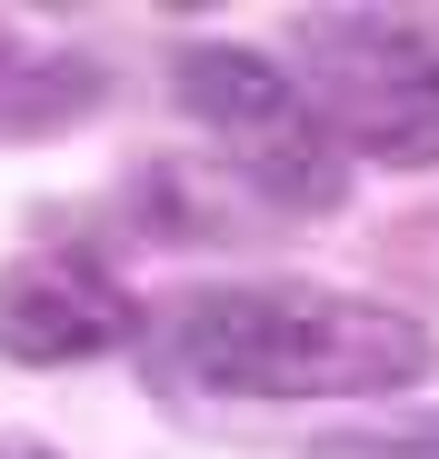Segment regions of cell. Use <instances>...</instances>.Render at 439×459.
Masks as SVG:
<instances>
[{"label": "cell", "instance_id": "cell-1", "mask_svg": "<svg viewBox=\"0 0 439 459\" xmlns=\"http://www.w3.org/2000/svg\"><path fill=\"white\" fill-rule=\"evenodd\" d=\"M151 369L190 400H400L439 369V330L320 280H210L151 330Z\"/></svg>", "mask_w": 439, "mask_h": 459}, {"label": "cell", "instance_id": "cell-2", "mask_svg": "<svg viewBox=\"0 0 439 459\" xmlns=\"http://www.w3.org/2000/svg\"><path fill=\"white\" fill-rule=\"evenodd\" d=\"M289 81L340 160L439 170V30L409 11H300Z\"/></svg>", "mask_w": 439, "mask_h": 459}, {"label": "cell", "instance_id": "cell-3", "mask_svg": "<svg viewBox=\"0 0 439 459\" xmlns=\"http://www.w3.org/2000/svg\"><path fill=\"white\" fill-rule=\"evenodd\" d=\"M170 100L230 150V170H240L250 200H270L289 220H330L349 200V160L310 120V100H300L280 50H260V40H190L170 60Z\"/></svg>", "mask_w": 439, "mask_h": 459}, {"label": "cell", "instance_id": "cell-4", "mask_svg": "<svg viewBox=\"0 0 439 459\" xmlns=\"http://www.w3.org/2000/svg\"><path fill=\"white\" fill-rule=\"evenodd\" d=\"M110 350H151V310L100 260H11L0 270V359L11 369H81Z\"/></svg>", "mask_w": 439, "mask_h": 459}, {"label": "cell", "instance_id": "cell-5", "mask_svg": "<svg viewBox=\"0 0 439 459\" xmlns=\"http://www.w3.org/2000/svg\"><path fill=\"white\" fill-rule=\"evenodd\" d=\"M300 459H439V420H390V429H330Z\"/></svg>", "mask_w": 439, "mask_h": 459}]
</instances>
